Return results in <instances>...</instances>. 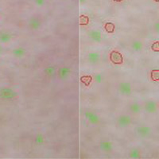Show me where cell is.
Masks as SVG:
<instances>
[{"mask_svg": "<svg viewBox=\"0 0 159 159\" xmlns=\"http://www.w3.org/2000/svg\"><path fill=\"white\" fill-rule=\"evenodd\" d=\"M17 96L18 93L11 88L3 87L0 88V98L6 100H11Z\"/></svg>", "mask_w": 159, "mask_h": 159, "instance_id": "obj_1", "label": "cell"}, {"mask_svg": "<svg viewBox=\"0 0 159 159\" xmlns=\"http://www.w3.org/2000/svg\"><path fill=\"white\" fill-rule=\"evenodd\" d=\"M132 123V118L128 115H121L116 119V124L120 128H125L129 127Z\"/></svg>", "mask_w": 159, "mask_h": 159, "instance_id": "obj_2", "label": "cell"}, {"mask_svg": "<svg viewBox=\"0 0 159 159\" xmlns=\"http://www.w3.org/2000/svg\"><path fill=\"white\" fill-rule=\"evenodd\" d=\"M119 92L124 96H128L132 93V86L131 83L127 81H123L119 84Z\"/></svg>", "mask_w": 159, "mask_h": 159, "instance_id": "obj_3", "label": "cell"}, {"mask_svg": "<svg viewBox=\"0 0 159 159\" xmlns=\"http://www.w3.org/2000/svg\"><path fill=\"white\" fill-rule=\"evenodd\" d=\"M84 116L87 119V121L91 124L96 125V124H99L100 123V119L98 115L95 112H91V111H87V112H84Z\"/></svg>", "mask_w": 159, "mask_h": 159, "instance_id": "obj_4", "label": "cell"}, {"mask_svg": "<svg viewBox=\"0 0 159 159\" xmlns=\"http://www.w3.org/2000/svg\"><path fill=\"white\" fill-rule=\"evenodd\" d=\"M101 54L97 51L89 52L86 56V60L90 64H96L100 61Z\"/></svg>", "mask_w": 159, "mask_h": 159, "instance_id": "obj_5", "label": "cell"}, {"mask_svg": "<svg viewBox=\"0 0 159 159\" xmlns=\"http://www.w3.org/2000/svg\"><path fill=\"white\" fill-rule=\"evenodd\" d=\"M89 39L96 43H100L103 41V34L98 30H91L88 32Z\"/></svg>", "mask_w": 159, "mask_h": 159, "instance_id": "obj_6", "label": "cell"}, {"mask_svg": "<svg viewBox=\"0 0 159 159\" xmlns=\"http://www.w3.org/2000/svg\"><path fill=\"white\" fill-rule=\"evenodd\" d=\"M100 148L102 151L105 152V153H110L113 150L114 144L112 141H102L100 143Z\"/></svg>", "mask_w": 159, "mask_h": 159, "instance_id": "obj_7", "label": "cell"}, {"mask_svg": "<svg viewBox=\"0 0 159 159\" xmlns=\"http://www.w3.org/2000/svg\"><path fill=\"white\" fill-rule=\"evenodd\" d=\"M150 133H151V130L148 126H139L136 129V134L140 137H146L148 135H150Z\"/></svg>", "mask_w": 159, "mask_h": 159, "instance_id": "obj_8", "label": "cell"}, {"mask_svg": "<svg viewBox=\"0 0 159 159\" xmlns=\"http://www.w3.org/2000/svg\"><path fill=\"white\" fill-rule=\"evenodd\" d=\"M71 74V68L69 67L64 66L58 69V76L61 80H66Z\"/></svg>", "mask_w": 159, "mask_h": 159, "instance_id": "obj_9", "label": "cell"}, {"mask_svg": "<svg viewBox=\"0 0 159 159\" xmlns=\"http://www.w3.org/2000/svg\"><path fill=\"white\" fill-rule=\"evenodd\" d=\"M144 109L147 113L149 114H153L157 110V104L155 101L153 100H148L147 102L145 104L144 106Z\"/></svg>", "mask_w": 159, "mask_h": 159, "instance_id": "obj_10", "label": "cell"}, {"mask_svg": "<svg viewBox=\"0 0 159 159\" xmlns=\"http://www.w3.org/2000/svg\"><path fill=\"white\" fill-rule=\"evenodd\" d=\"M28 26L32 31H38L42 27V22L37 18H32L30 19Z\"/></svg>", "mask_w": 159, "mask_h": 159, "instance_id": "obj_11", "label": "cell"}, {"mask_svg": "<svg viewBox=\"0 0 159 159\" xmlns=\"http://www.w3.org/2000/svg\"><path fill=\"white\" fill-rule=\"evenodd\" d=\"M12 53L17 58H22V57H25V55L26 54V49H25L24 47H18L16 49H13Z\"/></svg>", "mask_w": 159, "mask_h": 159, "instance_id": "obj_12", "label": "cell"}, {"mask_svg": "<svg viewBox=\"0 0 159 159\" xmlns=\"http://www.w3.org/2000/svg\"><path fill=\"white\" fill-rule=\"evenodd\" d=\"M12 39V34L6 31L0 32V42L2 43H8Z\"/></svg>", "mask_w": 159, "mask_h": 159, "instance_id": "obj_13", "label": "cell"}, {"mask_svg": "<svg viewBox=\"0 0 159 159\" xmlns=\"http://www.w3.org/2000/svg\"><path fill=\"white\" fill-rule=\"evenodd\" d=\"M143 48V43H142L141 41H138V40H135L131 43V49L135 53H138L140 52L141 50Z\"/></svg>", "mask_w": 159, "mask_h": 159, "instance_id": "obj_14", "label": "cell"}, {"mask_svg": "<svg viewBox=\"0 0 159 159\" xmlns=\"http://www.w3.org/2000/svg\"><path fill=\"white\" fill-rule=\"evenodd\" d=\"M45 74H46V76H48V77H53L54 75L56 74L57 72V68L55 66H53V65H50V66H48L45 68Z\"/></svg>", "mask_w": 159, "mask_h": 159, "instance_id": "obj_15", "label": "cell"}, {"mask_svg": "<svg viewBox=\"0 0 159 159\" xmlns=\"http://www.w3.org/2000/svg\"><path fill=\"white\" fill-rule=\"evenodd\" d=\"M141 109H142V108H141L140 104L138 103H133L129 106V111L132 114L140 113Z\"/></svg>", "mask_w": 159, "mask_h": 159, "instance_id": "obj_16", "label": "cell"}, {"mask_svg": "<svg viewBox=\"0 0 159 159\" xmlns=\"http://www.w3.org/2000/svg\"><path fill=\"white\" fill-rule=\"evenodd\" d=\"M46 142V138L44 136L43 134H38V135L35 136V138H34V142L36 144L37 146H43L44 143Z\"/></svg>", "mask_w": 159, "mask_h": 159, "instance_id": "obj_17", "label": "cell"}, {"mask_svg": "<svg viewBox=\"0 0 159 159\" xmlns=\"http://www.w3.org/2000/svg\"><path fill=\"white\" fill-rule=\"evenodd\" d=\"M129 157L133 159L140 158L142 157L141 156V151L138 148H133L131 150V151L129 152Z\"/></svg>", "mask_w": 159, "mask_h": 159, "instance_id": "obj_18", "label": "cell"}, {"mask_svg": "<svg viewBox=\"0 0 159 159\" xmlns=\"http://www.w3.org/2000/svg\"><path fill=\"white\" fill-rule=\"evenodd\" d=\"M94 80L96 84H101L103 82V76L101 74L96 73L94 75Z\"/></svg>", "mask_w": 159, "mask_h": 159, "instance_id": "obj_19", "label": "cell"}, {"mask_svg": "<svg viewBox=\"0 0 159 159\" xmlns=\"http://www.w3.org/2000/svg\"><path fill=\"white\" fill-rule=\"evenodd\" d=\"M34 3L38 7H43L46 3V0H34Z\"/></svg>", "mask_w": 159, "mask_h": 159, "instance_id": "obj_20", "label": "cell"}, {"mask_svg": "<svg viewBox=\"0 0 159 159\" xmlns=\"http://www.w3.org/2000/svg\"><path fill=\"white\" fill-rule=\"evenodd\" d=\"M154 30L157 31V33H159V21L154 24Z\"/></svg>", "mask_w": 159, "mask_h": 159, "instance_id": "obj_21", "label": "cell"}, {"mask_svg": "<svg viewBox=\"0 0 159 159\" xmlns=\"http://www.w3.org/2000/svg\"><path fill=\"white\" fill-rule=\"evenodd\" d=\"M2 52H3V47H2V46L0 45V55L2 54Z\"/></svg>", "mask_w": 159, "mask_h": 159, "instance_id": "obj_22", "label": "cell"}, {"mask_svg": "<svg viewBox=\"0 0 159 159\" xmlns=\"http://www.w3.org/2000/svg\"><path fill=\"white\" fill-rule=\"evenodd\" d=\"M88 0H80V4H84V3H85Z\"/></svg>", "mask_w": 159, "mask_h": 159, "instance_id": "obj_23", "label": "cell"}]
</instances>
